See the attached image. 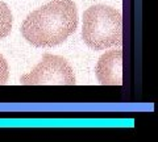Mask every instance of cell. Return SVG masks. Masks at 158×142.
I'll list each match as a JSON object with an SVG mask.
<instances>
[{
	"label": "cell",
	"mask_w": 158,
	"mask_h": 142,
	"mask_svg": "<svg viewBox=\"0 0 158 142\" xmlns=\"http://www.w3.org/2000/svg\"><path fill=\"white\" fill-rule=\"evenodd\" d=\"M83 41L94 50L116 46L121 42V13L108 6H94L83 13Z\"/></svg>",
	"instance_id": "7a4b0ae2"
},
{
	"label": "cell",
	"mask_w": 158,
	"mask_h": 142,
	"mask_svg": "<svg viewBox=\"0 0 158 142\" xmlns=\"http://www.w3.org/2000/svg\"><path fill=\"white\" fill-rule=\"evenodd\" d=\"M12 13L6 3L0 2V40L7 37L12 30Z\"/></svg>",
	"instance_id": "5b68a950"
},
{
	"label": "cell",
	"mask_w": 158,
	"mask_h": 142,
	"mask_svg": "<svg viewBox=\"0 0 158 142\" xmlns=\"http://www.w3.org/2000/svg\"><path fill=\"white\" fill-rule=\"evenodd\" d=\"M78 26V11L73 0H52L28 14L21 34L36 47H53L65 42Z\"/></svg>",
	"instance_id": "6da1fadb"
},
{
	"label": "cell",
	"mask_w": 158,
	"mask_h": 142,
	"mask_svg": "<svg viewBox=\"0 0 158 142\" xmlns=\"http://www.w3.org/2000/svg\"><path fill=\"white\" fill-rule=\"evenodd\" d=\"M96 78L103 86H120L123 83V51L120 49L103 54L96 65Z\"/></svg>",
	"instance_id": "277c9868"
},
{
	"label": "cell",
	"mask_w": 158,
	"mask_h": 142,
	"mask_svg": "<svg viewBox=\"0 0 158 142\" xmlns=\"http://www.w3.org/2000/svg\"><path fill=\"white\" fill-rule=\"evenodd\" d=\"M20 83L25 86H74L77 80L71 66L65 58L46 53L44 54L41 62L31 72L20 78Z\"/></svg>",
	"instance_id": "3957f363"
},
{
	"label": "cell",
	"mask_w": 158,
	"mask_h": 142,
	"mask_svg": "<svg viewBox=\"0 0 158 142\" xmlns=\"http://www.w3.org/2000/svg\"><path fill=\"white\" fill-rule=\"evenodd\" d=\"M8 63L4 59V57L0 54V84H6V82L8 80Z\"/></svg>",
	"instance_id": "8992f818"
}]
</instances>
